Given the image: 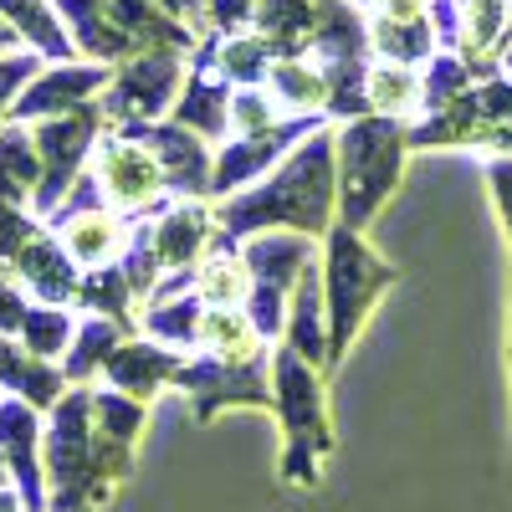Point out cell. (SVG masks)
Segmentation results:
<instances>
[{
	"instance_id": "cell-1",
	"label": "cell",
	"mask_w": 512,
	"mask_h": 512,
	"mask_svg": "<svg viewBox=\"0 0 512 512\" xmlns=\"http://www.w3.org/2000/svg\"><path fill=\"white\" fill-rule=\"evenodd\" d=\"M338 221V134L318 123L313 134L287 149V159L262 175L251 190L226 195L216 205L221 236H256V231H297V236H328Z\"/></svg>"
},
{
	"instance_id": "cell-2",
	"label": "cell",
	"mask_w": 512,
	"mask_h": 512,
	"mask_svg": "<svg viewBox=\"0 0 512 512\" xmlns=\"http://www.w3.org/2000/svg\"><path fill=\"white\" fill-rule=\"evenodd\" d=\"M41 466H47V512H98L134 472V446L98 436L93 395L77 384L52 405L41 431Z\"/></svg>"
},
{
	"instance_id": "cell-3",
	"label": "cell",
	"mask_w": 512,
	"mask_h": 512,
	"mask_svg": "<svg viewBox=\"0 0 512 512\" xmlns=\"http://www.w3.org/2000/svg\"><path fill=\"white\" fill-rule=\"evenodd\" d=\"M272 415L282 420V466L287 487H318L323 461L333 456V415H328V374L297 359L287 344L272 349Z\"/></svg>"
},
{
	"instance_id": "cell-4",
	"label": "cell",
	"mask_w": 512,
	"mask_h": 512,
	"mask_svg": "<svg viewBox=\"0 0 512 512\" xmlns=\"http://www.w3.org/2000/svg\"><path fill=\"white\" fill-rule=\"evenodd\" d=\"M410 128L400 118H349L338 128V226L364 231L405 175Z\"/></svg>"
},
{
	"instance_id": "cell-5",
	"label": "cell",
	"mask_w": 512,
	"mask_h": 512,
	"mask_svg": "<svg viewBox=\"0 0 512 512\" xmlns=\"http://www.w3.org/2000/svg\"><path fill=\"white\" fill-rule=\"evenodd\" d=\"M395 267L364 241V231L328 226L323 236V303H328V374L344 364L349 344L369 323L374 303L395 287Z\"/></svg>"
},
{
	"instance_id": "cell-6",
	"label": "cell",
	"mask_w": 512,
	"mask_h": 512,
	"mask_svg": "<svg viewBox=\"0 0 512 512\" xmlns=\"http://www.w3.org/2000/svg\"><path fill=\"white\" fill-rule=\"evenodd\" d=\"M246 272H251V297H246V313L256 323V333L277 344L282 328H287V297L297 287L313 262H318V241L313 236H297V231H256L246 246Z\"/></svg>"
},
{
	"instance_id": "cell-7",
	"label": "cell",
	"mask_w": 512,
	"mask_h": 512,
	"mask_svg": "<svg viewBox=\"0 0 512 512\" xmlns=\"http://www.w3.org/2000/svg\"><path fill=\"white\" fill-rule=\"evenodd\" d=\"M185 52H139L113 67V82L103 88V123L113 134H134L149 128L159 113L175 108L180 88H185Z\"/></svg>"
},
{
	"instance_id": "cell-8",
	"label": "cell",
	"mask_w": 512,
	"mask_h": 512,
	"mask_svg": "<svg viewBox=\"0 0 512 512\" xmlns=\"http://www.w3.org/2000/svg\"><path fill=\"white\" fill-rule=\"evenodd\" d=\"M31 139H36V154H41V185L31 195V205L41 216H52V210L67 200V190L82 180V164L93 159L98 139H103V108L88 103V108H72L62 118H47V123H26Z\"/></svg>"
},
{
	"instance_id": "cell-9",
	"label": "cell",
	"mask_w": 512,
	"mask_h": 512,
	"mask_svg": "<svg viewBox=\"0 0 512 512\" xmlns=\"http://www.w3.org/2000/svg\"><path fill=\"white\" fill-rule=\"evenodd\" d=\"M93 185L118 216H149L164 200V175L154 154L144 149V139L113 134V128H103V139L93 149Z\"/></svg>"
},
{
	"instance_id": "cell-10",
	"label": "cell",
	"mask_w": 512,
	"mask_h": 512,
	"mask_svg": "<svg viewBox=\"0 0 512 512\" xmlns=\"http://www.w3.org/2000/svg\"><path fill=\"white\" fill-rule=\"evenodd\" d=\"M175 384L190 395L195 420L210 425L226 405H256V410H272V354L267 359H251V364H231V359H195L180 364Z\"/></svg>"
},
{
	"instance_id": "cell-11",
	"label": "cell",
	"mask_w": 512,
	"mask_h": 512,
	"mask_svg": "<svg viewBox=\"0 0 512 512\" xmlns=\"http://www.w3.org/2000/svg\"><path fill=\"white\" fill-rule=\"evenodd\" d=\"M52 236L62 241V251L72 256L77 267H88V272H98V267H113V256H123L128 251V216H118V210L98 195V185H82V195L67 205H57L52 210Z\"/></svg>"
},
{
	"instance_id": "cell-12",
	"label": "cell",
	"mask_w": 512,
	"mask_h": 512,
	"mask_svg": "<svg viewBox=\"0 0 512 512\" xmlns=\"http://www.w3.org/2000/svg\"><path fill=\"white\" fill-rule=\"evenodd\" d=\"M113 82V67L103 62H57V67H41L26 93L16 98L11 108V123H47V118H62L72 108H88L103 98V88Z\"/></svg>"
},
{
	"instance_id": "cell-13",
	"label": "cell",
	"mask_w": 512,
	"mask_h": 512,
	"mask_svg": "<svg viewBox=\"0 0 512 512\" xmlns=\"http://www.w3.org/2000/svg\"><path fill=\"white\" fill-rule=\"evenodd\" d=\"M134 139H144V149L154 154L159 175H164V190H175L180 200H205L210 185H216V154L200 134H190L185 123H149V128H134Z\"/></svg>"
},
{
	"instance_id": "cell-14",
	"label": "cell",
	"mask_w": 512,
	"mask_h": 512,
	"mask_svg": "<svg viewBox=\"0 0 512 512\" xmlns=\"http://www.w3.org/2000/svg\"><path fill=\"white\" fill-rule=\"evenodd\" d=\"M323 118L318 113H303V118H282L277 128H267V134H236L221 154H216V185H210V195H236L241 185H251L256 175H272L277 169V154L282 149H297Z\"/></svg>"
},
{
	"instance_id": "cell-15",
	"label": "cell",
	"mask_w": 512,
	"mask_h": 512,
	"mask_svg": "<svg viewBox=\"0 0 512 512\" xmlns=\"http://www.w3.org/2000/svg\"><path fill=\"white\" fill-rule=\"evenodd\" d=\"M0 456L26 512H47V466H41V420L26 400H0Z\"/></svg>"
},
{
	"instance_id": "cell-16",
	"label": "cell",
	"mask_w": 512,
	"mask_h": 512,
	"mask_svg": "<svg viewBox=\"0 0 512 512\" xmlns=\"http://www.w3.org/2000/svg\"><path fill=\"white\" fill-rule=\"evenodd\" d=\"M180 364H185L180 349H164L154 338H123L103 364V379H108V390H118L128 400H154L164 384H175Z\"/></svg>"
},
{
	"instance_id": "cell-17",
	"label": "cell",
	"mask_w": 512,
	"mask_h": 512,
	"mask_svg": "<svg viewBox=\"0 0 512 512\" xmlns=\"http://www.w3.org/2000/svg\"><path fill=\"white\" fill-rule=\"evenodd\" d=\"M282 344L308 359L328 374V303H323V267L313 262L303 277H297L292 297H287V328H282Z\"/></svg>"
},
{
	"instance_id": "cell-18",
	"label": "cell",
	"mask_w": 512,
	"mask_h": 512,
	"mask_svg": "<svg viewBox=\"0 0 512 512\" xmlns=\"http://www.w3.org/2000/svg\"><path fill=\"white\" fill-rule=\"evenodd\" d=\"M190 292L200 297V308H246L251 272H246V256L231 246V236L210 241V251L190 272Z\"/></svg>"
},
{
	"instance_id": "cell-19",
	"label": "cell",
	"mask_w": 512,
	"mask_h": 512,
	"mask_svg": "<svg viewBox=\"0 0 512 512\" xmlns=\"http://www.w3.org/2000/svg\"><path fill=\"white\" fill-rule=\"evenodd\" d=\"M0 390H11V400H26L31 410H52L67 395V374L26 354L21 338H0Z\"/></svg>"
},
{
	"instance_id": "cell-20",
	"label": "cell",
	"mask_w": 512,
	"mask_h": 512,
	"mask_svg": "<svg viewBox=\"0 0 512 512\" xmlns=\"http://www.w3.org/2000/svg\"><path fill=\"white\" fill-rule=\"evenodd\" d=\"M169 113H175V123H185L190 134H200L205 144L226 139L231 134V82L195 67V72H185V88H180Z\"/></svg>"
},
{
	"instance_id": "cell-21",
	"label": "cell",
	"mask_w": 512,
	"mask_h": 512,
	"mask_svg": "<svg viewBox=\"0 0 512 512\" xmlns=\"http://www.w3.org/2000/svg\"><path fill=\"white\" fill-rule=\"evenodd\" d=\"M195 349L210 359H231V364H251V359L272 354V344L256 333L246 308H205L195 328Z\"/></svg>"
},
{
	"instance_id": "cell-22",
	"label": "cell",
	"mask_w": 512,
	"mask_h": 512,
	"mask_svg": "<svg viewBox=\"0 0 512 512\" xmlns=\"http://www.w3.org/2000/svg\"><path fill=\"white\" fill-rule=\"evenodd\" d=\"M0 16H6L11 31L26 41V52L52 57V62H72V57H77L72 31H67V21L57 16L52 0H0Z\"/></svg>"
},
{
	"instance_id": "cell-23",
	"label": "cell",
	"mask_w": 512,
	"mask_h": 512,
	"mask_svg": "<svg viewBox=\"0 0 512 512\" xmlns=\"http://www.w3.org/2000/svg\"><path fill=\"white\" fill-rule=\"evenodd\" d=\"M262 88L272 93V103L282 113H297V118L328 108V72L318 62H308V57H277Z\"/></svg>"
},
{
	"instance_id": "cell-24",
	"label": "cell",
	"mask_w": 512,
	"mask_h": 512,
	"mask_svg": "<svg viewBox=\"0 0 512 512\" xmlns=\"http://www.w3.org/2000/svg\"><path fill=\"white\" fill-rule=\"evenodd\" d=\"M41 185V154L26 123H0V200L26 205Z\"/></svg>"
},
{
	"instance_id": "cell-25",
	"label": "cell",
	"mask_w": 512,
	"mask_h": 512,
	"mask_svg": "<svg viewBox=\"0 0 512 512\" xmlns=\"http://www.w3.org/2000/svg\"><path fill=\"white\" fill-rule=\"evenodd\" d=\"M77 303L88 308L93 318H108V323H118L123 333H134V323H139L134 313H139L144 297L134 292V282H128V272H123V267H98V272L82 277Z\"/></svg>"
},
{
	"instance_id": "cell-26",
	"label": "cell",
	"mask_w": 512,
	"mask_h": 512,
	"mask_svg": "<svg viewBox=\"0 0 512 512\" xmlns=\"http://www.w3.org/2000/svg\"><path fill=\"white\" fill-rule=\"evenodd\" d=\"M415 103H425V82L420 72L400 67V62H379L364 77V108L379 118H405Z\"/></svg>"
},
{
	"instance_id": "cell-27",
	"label": "cell",
	"mask_w": 512,
	"mask_h": 512,
	"mask_svg": "<svg viewBox=\"0 0 512 512\" xmlns=\"http://www.w3.org/2000/svg\"><path fill=\"white\" fill-rule=\"evenodd\" d=\"M200 297L195 292H180V297H154L144 303V333L164 349H195V328H200Z\"/></svg>"
},
{
	"instance_id": "cell-28",
	"label": "cell",
	"mask_w": 512,
	"mask_h": 512,
	"mask_svg": "<svg viewBox=\"0 0 512 512\" xmlns=\"http://www.w3.org/2000/svg\"><path fill=\"white\" fill-rule=\"evenodd\" d=\"M118 344H123V328H118V323H108V318L77 323L72 349H67V364H62L67 384H88L93 374H103V364H108V354H113Z\"/></svg>"
},
{
	"instance_id": "cell-29",
	"label": "cell",
	"mask_w": 512,
	"mask_h": 512,
	"mask_svg": "<svg viewBox=\"0 0 512 512\" xmlns=\"http://www.w3.org/2000/svg\"><path fill=\"white\" fill-rule=\"evenodd\" d=\"M277 52L267 47L256 31H236L221 41V52H216V72L231 82V88H262L267 72H272Z\"/></svg>"
},
{
	"instance_id": "cell-30",
	"label": "cell",
	"mask_w": 512,
	"mask_h": 512,
	"mask_svg": "<svg viewBox=\"0 0 512 512\" xmlns=\"http://www.w3.org/2000/svg\"><path fill=\"white\" fill-rule=\"evenodd\" d=\"M369 52H379L384 62H420V57H431L436 52V36L425 21H395V16H374L369 21Z\"/></svg>"
},
{
	"instance_id": "cell-31",
	"label": "cell",
	"mask_w": 512,
	"mask_h": 512,
	"mask_svg": "<svg viewBox=\"0 0 512 512\" xmlns=\"http://www.w3.org/2000/svg\"><path fill=\"white\" fill-rule=\"evenodd\" d=\"M72 333H77V323H72V313L67 308H47V303H31V313H26V323H21V349L26 354H36V359H67V349H72Z\"/></svg>"
},
{
	"instance_id": "cell-32",
	"label": "cell",
	"mask_w": 512,
	"mask_h": 512,
	"mask_svg": "<svg viewBox=\"0 0 512 512\" xmlns=\"http://www.w3.org/2000/svg\"><path fill=\"white\" fill-rule=\"evenodd\" d=\"M88 395H93V425H98V436L134 446L139 431H144V400H128L118 390H88Z\"/></svg>"
},
{
	"instance_id": "cell-33",
	"label": "cell",
	"mask_w": 512,
	"mask_h": 512,
	"mask_svg": "<svg viewBox=\"0 0 512 512\" xmlns=\"http://www.w3.org/2000/svg\"><path fill=\"white\" fill-rule=\"evenodd\" d=\"M282 123V108L267 88H231V128L236 134H267Z\"/></svg>"
},
{
	"instance_id": "cell-34",
	"label": "cell",
	"mask_w": 512,
	"mask_h": 512,
	"mask_svg": "<svg viewBox=\"0 0 512 512\" xmlns=\"http://www.w3.org/2000/svg\"><path fill=\"white\" fill-rule=\"evenodd\" d=\"M41 72V57L36 52H11V57H0V123H11V108L16 98L26 93V82Z\"/></svg>"
},
{
	"instance_id": "cell-35",
	"label": "cell",
	"mask_w": 512,
	"mask_h": 512,
	"mask_svg": "<svg viewBox=\"0 0 512 512\" xmlns=\"http://www.w3.org/2000/svg\"><path fill=\"white\" fill-rule=\"evenodd\" d=\"M497 26H502V0H472V6H466V52H487L492 41H497Z\"/></svg>"
},
{
	"instance_id": "cell-36",
	"label": "cell",
	"mask_w": 512,
	"mask_h": 512,
	"mask_svg": "<svg viewBox=\"0 0 512 512\" xmlns=\"http://www.w3.org/2000/svg\"><path fill=\"white\" fill-rule=\"evenodd\" d=\"M26 313H31L26 287H21V282H11V277H0V338H16V333H21V323H26Z\"/></svg>"
},
{
	"instance_id": "cell-37",
	"label": "cell",
	"mask_w": 512,
	"mask_h": 512,
	"mask_svg": "<svg viewBox=\"0 0 512 512\" xmlns=\"http://www.w3.org/2000/svg\"><path fill=\"white\" fill-rule=\"evenodd\" d=\"M487 175H492V195H497V216H502L507 241H512V159H497Z\"/></svg>"
},
{
	"instance_id": "cell-38",
	"label": "cell",
	"mask_w": 512,
	"mask_h": 512,
	"mask_svg": "<svg viewBox=\"0 0 512 512\" xmlns=\"http://www.w3.org/2000/svg\"><path fill=\"white\" fill-rule=\"evenodd\" d=\"M364 6H374L379 16H395V21H420L425 0H364Z\"/></svg>"
},
{
	"instance_id": "cell-39",
	"label": "cell",
	"mask_w": 512,
	"mask_h": 512,
	"mask_svg": "<svg viewBox=\"0 0 512 512\" xmlns=\"http://www.w3.org/2000/svg\"><path fill=\"white\" fill-rule=\"evenodd\" d=\"M16 41H21V36L11 31V21H6V16H0V57H11V52H16Z\"/></svg>"
},
{
	"instance_id": "cell-40",
	"label": "cell",
	"mask_w": 512,
	"mask_h": 512,
	"mask_svg": "<svg viewBox=\"0 0 512 512\" xmlns=\"http://www.w3.org/2000/svg\"><path fill=\"white\" fill-rule=\"evenodd\" d=\"M0 512H26L21 492H6V487H0Z\"/></svg>"
},
{
	"instance_id": "cell-41",
	"label": "cell",
	"mask_w": 512,
	"mask_h": 512,
	"mask_svg": "<svg viewBox=\"0 0 512 512\" xmlns=\"http://www.w3.org/2000/svg\"><path fill=\"white\" fill-rule=\"evenodd\" d=\"M11 482V466H6V456H0V487H6Z\"/></svg>"
},
{
	"instance_id": "cell-42",
	"label": "cell",
	"mask_w": 512,
	"mask_h": 512,
	"mask_svg": "<svg viewBox=\"0 0 512 512\" xmlns=\"http://www.w3.org/2000/svg\"><path fill=\"white\" fill-rule=\"evenodd\" d=\"M507 364H512V333H507Z\"/></svg>"
}]
</instances>
